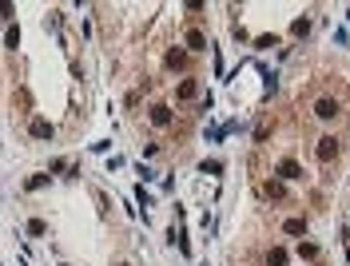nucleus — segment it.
<instances>
[{
    "label": "nucleus",
    "mask_w": 350,
    "mask_h": 266,
    "mask_svg": "<svg viewBox=\"0 0 350 266\" xmlns=\"http://www.w3.org/2000/svg\"><path fill=\"white\" fill-rule=\"evenodd\" d=\"M335 155H338V139H335V135H322L319 147H315V159H319V163H330Z\"/></svg>",
    "instance_id": "obj_1"
},
{
    "label": "nucleus",
    "mask_w": 350,
    "mask_h": 266,
    "mask_svg": "<svg viewBox=\"0 0 350 266\" xmlns=\"http://www.w3.org/2000/svg\"><path fill=\"white\" fill-rule=\"evenodd\" d=\"M315 116H319V119H326V123H330V119H338V100L322 96L319 104H315Z\"/></svg>",
    "instance_id": "obj_2"
},
{
    "label": "nucleus",
    "mask_w": 350,
    "mask_h": 266,
    "mask_svg": "<svg viewBox=\"0 0 350 266\" xmlns=\"http://www.w3.org/2000/svg\"><path fill=\"white\" fill-rule=\"evenodd\" d=\"M28 135H32V139H52V123H48V119H32Z\"/></svg>",
    "instance_id": "obj_3"
},
{
    "label": "nucleus",
    "mask_w": 350,
    "mask_h": 266,
    "mask_svg": "<svg viewBox=\"0 0 350 266\" xmlns=\"http://www.w3.org/2000/svg\"><path fill=\"white\" fill-rule=\"evenodd\" d=\"M279 179H303V167H299L294 159H283L279 163Z\"/></svg>",
    "instance_id": "obj_4"
},
{
    "label": "nucleus",
    "mask_w": 350,
    "mask_h": 266,
    "mask_svg": "<svg viewBox=\"0 0 350 266\" xmlns=\"http://www.w3.org/2000/svg\"><path fill=\"white\" fill-rule=\"evenodd\" d=\"M152 123H155V127H171V107L155 104V107H152Z\"/></svg>",
    "instance_id": "obj_5"
},
{
    "label": "nucleus",
    "mask_w": 350,
    "mask_h": 266,
    "mask_svg": "<svg viewBox=\"0 0 350 266\" xmlns=\"http://www.w3.org/2000/svg\"><path fill=\"white\" fill-rule=\"evenodd\" d=\"M195 96H199V84H195V80H183L179 88H175V100H195Z\"/></svg>",
    "instance_id": "obj_6"
},
{
    "label": "nucleus",
    "mask_w": 350,
    "mask_h": 266,
    "mask_svg": "<svg viewBox=\"0 0 350 266\" xmlns=\"http://www.w3.org/2000/svg\"><path fill=\"white\" fill-rule=\"evenodd\" d=\"M187 48H191V52H203V48H207V36H203L199 28H191L187 32Z\"/></svg>",
    "instance_id": "obj_7"
},
{
    "label": "nucleus",
    "mask_w": 350,
    "mask_h": 266,
    "mask_svg": "<svg viewBox=\"0 0 350 266\" xmlns=\"http://www.w3.org/2000/svg\"><path fill=\"white\" fill-rule=\"evenodd\" d=\"M263 195H267V199H287V187H283V183H271V179H267V183H263Z\"/></svg>",
    "instance_id": "obj_8"
},
{
    "label": "nucleus",
    "mask_w": 350,
    "mask_h": 266,
    "mask_svg": "<svg viewBox=\"0 0 350 266\" xmlns=\"http://www.w3.org/2000/svg\"><path fill=\"white\" fill-rule=\"evenodd\" d=\"M168 68H187V52L171 48V52H168Z\"/></svg>",
    "instance_id": "obj_9"
},
{
    "label": "nucleus",
    "mask_w": 350,
    "mask_h": 266,
    "mask_svg": "<svg viewBox=\"0 0 350 266\" xmlns=\"http://www.w3.org/2000/svg\"><path fill=\"white\" fill-rule=\"evenodd\" d=\"M283 231H287V235H306V219H287Z\"/></svg>",
    "instance_id": "obj_10"
},
{
    "label": "nucleus",
    "mask_w": 350,
    "mask_h": 266,
    "mask_svg": "<svg viewBox=\"0 0 350 266\" xmlns=\"http://www.w3.org/2000/svg\"><path fill=\"white\" fill-rule=\"evenodd\" d=\"M267 262H271V266H287V251H279V246L267 251Z\"/></svg>",
    "instance_id": "obj_11"
},
{
    "label": "nucleus",
    "mask_w": 350,
    "mask_h": 266,
    "mask_svg": "<svg viewBox=\"0 0 350 266\" xmlns=\"http://www.w3.org/2000/svg\"><path fill=\"white\" fill-rule=\"evenodd\" d=\"M299 258H319V246L315 242H299Z\"/></svg>",
    "instance_id": "obj_12"
},
{
    "label": "nucleus",
    "mask_w": 350,
    "mask_h": 266,
    "mask_svg": "<svg viewBox=\"0 0 350 266\" xmlns=\"http://www.w3.org/2000/svg\"><path fill=\"white\" fill-rule=\"evenodd\" d=\"M306 32H310V20H306V16H303V20H294V36H306Z\"/></svg>",
    "instance_id": "obj_13"
},
{
    "label": "nucleus",
    "mask_w": 350,
    "mask_h": 266,
    "mask_svg": "<svg viewBox=\"0 0 350 266\" xmlns=\"http://www.w3.org/2000/svg\"><path fill=\"white\" fill-rule=\"evenodd\" d=\"M44 183H48V175H32V179H28V191H40Z\"/></svg>",
    "instance_id": "obj_14"
},
{
    "label": "nucleus",
    "mask_w": 350,
    "mask_h": 266,
    "mask_svg": "<svg viewBox=\"0 0 350 266\" xmlns=\"http://www.w3.org/2000/svg\"><path fill=\"white\" fill-rule=\"evenodd\" d=\"M44 231H48V226H44L40 219H32V222H28V235H44Z\"/></svg>",
    "instance_id": "obj_15"
}]
</instances>
